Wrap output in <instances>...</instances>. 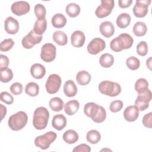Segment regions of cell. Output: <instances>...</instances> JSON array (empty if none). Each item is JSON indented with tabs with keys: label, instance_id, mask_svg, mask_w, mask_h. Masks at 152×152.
Segmentation results:
<instances>
[{
	"label": "cell",
	"instance_id": "24",
	"mask_svg": "<svg viewBox=\"0 0 152 152\" xmlns=\"http://www.w3.org/2000/svg\"><path fill=\"white\" fill-rule=\"evenodd\" d=\"M131 16L128 13H121L119 14L116 20L117 26L121 28H125L127 27L131 22Z\"/></svg>",
	"mask_w": 152,
	"mask_h": 152
},
{
	"label": "cell",
	"instance_id": "5",
	"mask_svg": "<svg viewBox=\"0 0 152 152\" xmlns=\"http://www.w3.org/2000/svg\"><path fill=\"white\" fill-rule=\"evenodd\" d=\"M98 88L102 94L110 97L117 96L121 92V86L118 83L107 80L100 83Z\"/></svg>",
	"mask_w": 152,
	"mask_h": 152
},
{
	"label": "cell",
	"instance_id": "26",
	"mask_svg": "<svg viewBox=\"0 0 152 152\" xmlns=\"http://www.w3.org/2000/svg\"><path fill=\"white\" fill-rule=\"evenodd\" d=\"M53 40L58 45L64 46L68 42V37L66 34L62 31L57 30L53 33Z\"/></svg>",
	"mask_w": 152,
	"mask_h": 152
},
{
	"label": "cell",
	"instance_id": "37",
	"mask_svg": "<svg viewBox=\"0 0 152 152\" xmlns=\"http://www.w3.org/2000/svg\"><path fill=\"white\" fill-rule=\"evenodd\" d=\"M126 64L131 70H137L140 66V61L135 56H130L126 59Z\"/></svg>",
	"mask_w": 152,
	"mask_h": 152
},
{
	"label": "cell",
	"instance_id": "28",
	"mask_svg": "<svg viewBox=\"0 0 152 152\" xmlns=\"http://www.w3.org/2000/svg\"><path fill=\"white\" fill-rule=\"evenodd\" d=\"M47 28V21L46 18L40 19L36 21L33 30L37 35H42Z\"/></svg>",
	"mask_w": 152,
	"mask_h": 152
},
{
	"label": "cell",
	"instance_id": "18",
	"mask_svg": "<svg viewBox=\"0 0 152 152\" xmlns=\"http://www.w3.org/2000/svg\"><path fill=\"white\" fill-rule=\"evenodd\" d=\"M99 30L100 33L103 36L107 38H109L114 34L115 27L112 22L105 21L100 24Z\"/></svg>",
	"mask_w": 152,
	"mask_h": 152
},
{
	"label": "cell",
	"instance_id": "8",
	"mask_svg": "<svg viewBox=\"0 0 152 152\" xmlns=\"http://www.w3.org/2000/svg\"><path fill=\"white\" fill-rule=\"evenodd\" d=\"M56 48L52 43L44 44L41 48L40 58L46 62H50L56 58Z\"/></svg>",
	"mask_w": 152,
	"mask_h": 152
},
{
	"label": "cell",
	"instance_id": "40",
	"mask_svg": "<svg viewBox=\"0 0 152 152\" xmlns=\"http://www.w3.org/2000/svg\"><path fill=\"white\" fill-rule=\"evenodd\" d=\"M137 53L141 56H145L148 53V45L146 42L141 41L137 45Z\"/></svg>",
	"mask_w": 152,
	"mask_h": 152
},
{
	"label": "cell",
	"instance_id": "33",
	"mask_svg": "<svg viewBox=\"0 0 152 152\" xmlns=\"http://www.w3.org/2000/svg\"><path fill=\"white\" fill-rule=\"evenodd\" d=\"M39 91V85L34 82H30L26 86L25 92L27 94L31 97H36Z\"/></svg>",
	"mask_w": 152,
	"mask_h": 152
},
{
	"label": "cell",
	"instance_id": "29",
	"mask_svg": "<svg viewBox=\"0 0 152 152\" xmlns=\"http://www.w3.org/2000/svg\"><path fill=\"white\" fill-rule=\"evenodd\" d=\"M147 31V27L145 24L142 21L135 23L132 28L133 33L138 37L144 36Z\"/></svg>",
	"mask_w": 152,
	"mask_h": 152
},
{
	"label": "cell",
	"instance_id": "39",
	"mask_svg": "<svg viewBox=\"0 0 152 152\" xmlns=\"http://www.w3.org/2000/svg\"><path fill=\"white\" fill-rule=\"evenodd\" d=\"M14 45V42L12 39H5L1 43L0 50L2 52H7L10 50Z\"/></svg>",
	"mask_w": 152,
	"mask_h": 152
},
{
	"label": "cell",
	"instance_id": "30",
	"mask_svg": "<svg viewBox=\"0 0 152 152\" xmlns=\"http://www.w3.org/2000/svg\"><path fill=\"white\" fill-rule=\"evenodd\" d=\"M99 63L103 68H109L114 63V57L112 55L108 53L102 54L100 57Z\"/></svg>",
	"mask_w": 152,
	"mask_h": 152
},
{
	"label": "cell",
	"instance_id": "20",
	"mask_svg": "<svg viewBox=\"0 0 152 152\" xmlns=\"http://www.w3.org/2000/svg\"><path fill=\"white\" fill-rule=\"evenodd\" d=\"M52 126L56 130L61 131L66 125V119L62 114L55 115L52 121Z\"/></svg>",
	"mask_w": 152,
	"mask_h": 152
},
{
	"label": "cell",
	"instance_id": "46",
	"mask_svg": "<svg viewBox=\"0 0 152 152\" xmlns=\"http://www.w3.org/2000/svg\"><path fill=\"white\" fill-rule=\"evenodd\" d=\"M90 151L91 148L90 146L86 144H81L75 147L72 150L73 152H89Z\"/></svg>",
	"mask_w": 152,
	"mask_h": 152
},
{
	"label": "cell",
	"instance_id": "10",
	"mask_svg": "<svg viewBox=\"0 0 152 152\" xmlns=\"http://www.w3.org/2000/svg\"><path fill=\"white\" fill-rule=\"evenodd\" d=\"M151 91L148 88L145 91L138 94L135 101V106L140 111L145 110L148 107L149 102L151 100Z\"/></svg>",
	"mask_w": 152,
	"mask_h": 152
},
{
	"label": "cell",
	"instance_id": "13",
	"mask_svg": "<svg viewBox=\"0 0 152 152\" xmlns=\"http://www.w3.org/2000/svg\"><path fill=\"white\" fill-rule=\"evenodd\" d=\"M106 47V43L101 38L96 37L92 39L87 45V49L89 53L91 55H97L103 50Z\"/></svg>",
	"mask_w": 152,
	"mask_h": 152
},
{
	"label": "cell",
	"instance_id": "48",
	"mask_svg": "<svg viewBox=\"0 0 152 152\" xmlns=\"http://www.w3.org/2000/svg\"><path fill=\"white\" fill-rule=\"evenodd\" d=\"M0 107H1V121H2L4 118L5 116L7 113V108L5 106H4L2 104H0Z\"/></svg>",
	"mask_w": 152,
	"mask_h": 152
},
{
	"label": "cell",
	"instance_id": "35",
	"mask_svg": "<svg viewBox=\"0 0 152 152\" xmlns=\"http://www.w3.org/2000/svg\"><path fill=\"white\" fill-rule=\"evenodd\" d=\"M86 139L88 142L91 144H97L101 139V135L100 132L95 129H91L89 131L86 135Z\"/></svg>",
	"mask_w": 152,
	"mask_h": 152
},
{
	"label": "cell",
	"instance_id": "32",
	"mask_svg": "<svg viewBox=\"0 0 152 152\" xmlns=\"http://www.w3.org/2000/svg\"><path fill=\"white\" fill-rule=\"evenodd\" d=\"M65 12L69 17L74 18L78 16L80 14V7L75 3H69L66 7Z\"/></svg>",
	"mask_w": 152,
	"mask_h": 152
},
{
	"label": "cell",
	"instance_id": "47",
	"mask_svg": "<svg viewBox=\"0 0 152 152\" xmlns=\"http://www.w3.org/2000/svg\"><path fill=\"white\" fill-rule=\"evenodd\" d=\"M132 2V0H119L118 1V4L119 7H121V8H126L129 7Z\"/></svg>",
	"mask_w": 152,
	"mask_h": 152
},
{
	"label": "cell",
	"instance_id": "19",
	"mask_svg": "<svg viewBox=\"0 0 152 152\" xmlns=\"http://www.w3.org/2000/svg\"><path fill=\"white\" fill-rule=\"evenodd\" d=\"M30 72L33 77L36 79L42 78L46 74L45 67L39 63L34 64L30 68Z\"/></svg>",
	"mask_w": 152,
	"mask_h": 152
},
{
	"label": "cell",
	"instance_id": "41",
	"mask_svg": "<svg viewBox=\"0 0 152 152\" xmlns=\"http://www.w3.org/2000/svg\"><path fill=\"white\" fill-rule=\"evenodd\" d=\"M123 102L120 100H116L112 101L109 106V109L112 112L116 113L120 111L123 107Z\"/></svg>",
	"mask_w": 152,
	"mask_h": 152
},
{
	"label": "cell",
	"instance_id": "4",
	"mask_svg": "<svg viewBox=\"0 0 152 152\" xmlns=\"http://www.w3.org/2000/svg\"><path fill=\"white\" fill-rule=\"evenodd\" d=\"M27 120L28 116L26 113L24 111H19L9 118L8 124L12 130L19 131L26 125Z\"/></svg>",
	"mask_w": 152,
	"mask_h": 152
},
{
	"label": "cell",
	"instance_id": "27",
	"mask_svg": "<svg viewBox=\"0 0 152 152\" xmlns=\"http://www.w3.org/2000/svg\"><path fill=\"white\" fill-rule=\"evenodd\" d=\"M91 75L86 71H79L76 75V80L81 86H86L91 81Z\"/></svg>",
	"mask_w": 152,
	"mask_h": 152
},
{
	"label": "cell",
	"instance_id": "42",
	"mask_svg": "<svg viewBox=\"0 0 152 152\" xmlns=\"http://www.w3.org/2000/svg\"><path fill=\"white\" fill-rule=\"evenodd\" d=\"M1 100L7 104H11L14 102V98L7 91H2L0 94Z\"/></svg>",
	"mask_w": 152,
	"mask_h": 152
},
{
	"label": "cell",
	"instance_id": "23",
	"mask_svg": "<svg viewBox=\"0 0 152 152\" xmlns=\"http://www.w3.org/2000/svg\"><path fill=\"white\" fill-rule=\"evenodd\" d=\"M62 138L66 143L68 144H72L78 141L79 137L75 131L73 129H69L64 133Z\"/></svg>",
	"mask_w": 152,
	"mask_h": 152
},
{
	"label": "cell",
	"instance_id": "21",
	"mask_svg": "<svg viewBox=\"0 0 152 152\" xmlns=\"http://www.w3.org/2000/svg\"><path fill=\"white\" fill-rule=\"evenodd\" d=\"M64 92L65 94L68 97H71L75 96L77 93V87L75 83L71 80H67L64 84Z\"/></svg>",
	"mask_w": 152,
	"mask_h": 152
},
{
	"label": "cell",
	"instance_id": "12",
	"mask_svg": "<svg viewBox=\"0 0 152 152\" xmlns=\"http://www.w3.org/2000/svg\"><path fill=\"white\" fill-rule=\"evenodd\" d=\"M151 0H136L132 12L136 17H144L148 13V7Z\"/></svg>",
	"mask_w": 152,
	"mask_h": 152
},
{
	"label": "cell",
	"instance_id": "45",
	"mask_svg": "<svg viewBox=\"0 0 152 152\" xmlns=\"http://www.w3.org/2000/svg\"><path fill=\"white\" fill-rule=\"evenodd\" d=\"M9 65V59L5 55L1 54L0 55V71L3 70L8 68Z\"/></svg>",
	"mask_w": 152,
	"mask_h": 152
},
{
	"label": "cell",
	"instance_id": "2",
	"mask_svg": "<svg viewBox=\"0 0 152 152\" xmlns=\"http://www.w3.org/2000/svg\"><path fill=\"white\" fill-rule=\"evenodd\" d=\"M133 43L134 40L132 36L128 33H124L111 40L110 48L113 51L119 52L124 49H129Z\"/></svg>",
	"mask_w": 152,
	"mask_h": 152
},
{
	"label": "cell",
	"instance_id": "36",
	"mask_svg": "<svg viewBox=\"0 0 152 152\" xmlns=\"http://www.w3.org/2000/svg\"><path fill=\"white\" fill-rule=\"evenodd\" d=\"M13 78V72L10 68H5L0 71V80L2 83H8Z\"/></svg>",
	"mask_w": 152,
	"mask_h": 152
},
{
	"label": "cell",
	"instance_id": "6",
	"mask_svg": "<svg viewBox=\"0 0 152 152\" xmlns=\"http://www.w3.org/2000/svg\"><path fill=\"white\" fill-rule=\"evenodd\" d=\"M56 137L57 135L55 132L49 131L43 135L37 136L34 140V144L42 150H46L49 147Z\"/></svg>",
	"mask_w": 152,
	"mask_h": 152
},
{
	"label": "cell",
	"instance_id": "1",
	"mask_svg": "<svg viewBox=\"0 0 152 152\" xmlns=\"http://www.w3.org/2000/svg\"><path fill=\"white\" fill-rule=\"evenodd\" d=\"M84 113L96 123L103 122L106 118L104 108L93 102H88L84 105Z\"/></svg>",
	"mask_w": 152,
	"mask_h": 152
},
{
	"label": "cell",
	"instance_id": "16",
	"mask_svg": "<svg viewBox=\"0 0 152 152\" xmlns=\"http://www.w3.org/2000/svg\"><path fill=\"white\" fill-rule=\"evenodd\" d=\"M85 35L84 33L81 30L74 31L71 36V43L74 47H82L85 43Z\"/></svg>",
	"mask_w": 152,
	"mask_h": 152
},
{
	"label": "cell",
	"instance_id": "49",
	"mask_svg": "<svg viewBox=\"0 0 152 152\" xmlns=\"http://www.w3.org/2000/svg\"><path fill=\"white\" fill-rule=\"evenodd\" d=\"M146 65L149 68V69H151V57H150L148 59H147Z\"/></svg>",
	"mask_w": 152,
	"mask_h": 152
},
{
	"label": "cell",
	"instance_id": "9",
	"mask_svg": "<svg viewBox=\"0 0 152 152\" xmlns=\"http://www.w3.org/2000/svg\"><path fill=\"white\" fill-rule=\"evenodd\" d=\"M115 2L113 0H102L101 4L97 7L95 11L96 15L100 18L108 16L114 7Z\"/></svg>",
	"mask_w": 152,
	"mask_h": 152
},
{
	"label": "cell",
	"instance_id": "38",
	"mask_svg": "<svg viewBox=\"0 0 152 152\" xmlns=\"http://www.w3.org/2000/svg\"><path fill=\"white\" fill-rule=\"evenodd\" d=\"M34 12L37 20L45 18L46 11L43 5L41 4H36L34 8Z\"/></svg>",
	"mask_w": 152,
	"mask_h": 152
},
{
	"label": "cell",
	"instance_id": "7",
	"mask_svg": "<svg viewBox=\"0 0 152 152\" xmlns=\"http://www.w3.org/2000/svg\"><path fill=\"white\" fill-rule=\"evenodd\" d=\"M61 78L56 74H50L46 81L45 87L48 93L53 94L57 93L61 86Z\"/></svg>",
	"mask_w": 152,
	"mask_h": 152
},
{
	"label": "cell",
	"instance_id": "11",
	"mask_svg": "<svg viewBox=\"0 0 152 152\" xmlns=\"http://www.w3.org/2000/svg\"><path fill=\"white\" fill-rule=\"evenodd\" d=\"M42 40V35H37L32 30L26 36H25L21 40L22 46L25 49H31L34 45L39 44Z\"/></svg>",
	"mask_w": 152,
	"mask_h": 152
},
{
	"label": "cell",
	"instance_id": "31",
	"mask_svg": "<svg viewBox=\"0 0 152 152\" xmlns=\"http://www.w3.org/2000/svg\"><path fill=\"white\" fill-rule=\"evenodd\" d=\"M50 108L54 112H60L64 107V103L63 100L58 97L52 98L49 102Z\"/></svg>",
	"mask_w": 152,
	"mask_h": 152
},
{
	"label": "cell",
	"instance_id": "34",
	"mask_svg": "<svg viewBox=\"0 0 152 152\" xmlns=\"http://www.w3.org/2000/svg\"><path fill=\"white\" fill-rule=\"evenodd\" d=\"M148 87V82L143 78H140L137 80L135 83V90L138 93H142L145 91Z\"/></svg>",
	"mask_w": 152,
	"mask_h": 152
},
{
	"label": "cell",
	"instance_id": "15",
	"mask_svg": "<svg viewBox=\"0 0 152 152\" xmlns=\"http://www.w3.org/2000/svg\"><path fill=\"white\" fill-rule=\"evenodd\" d=\"M19 23L12 17H8L4 22V28L5 31L10 34H15L19 30Z\"/></svg>",
	"mask_w": 152,
	"mask_h": 152
},
{
	"label": "cell",
	"instance_id": "22",
	"mask_svg": "<svg viewBox=\"0 0 152 152\" xmlns=\"http://www.w3.org/2000/svg\"><path fill=\"white\" fill-rule=\"evenodd\" d=\"M79 107V102L76 100H72L64 105V111L68 115H73L78 110Z\"/></svg>",
	"mask_w": 152,
	"mask_h": 152
},
{
	"label": "cell",
	"instance_id": "17",
	"mask_svg": "<svg viewBox=\"0 0 152 152\" xmlns=\"http://www.w3.org/2000/svg\"><path fill=\"white\" fill-rule=\"evenodd\" d=\"M139 116V110L135 106H129L124 111V117L128 122H134Z\"/></svg>",
	"mask_w": 152,
	"mask_h": 152
},
{
	"label": "cell",
	"instance_id": "43",
	"mask_svg": "<svg viewBox=\"0 0 152 152\" xmlns=\"http://www.w3.org/2000/svg\"><path fill=\"white\" fill-rule=\"evenodd\" d=\"M23 86L21 83L18 82H15L12 84L10 87V91L12 94L14 95H19L21 94L23 91Z\"/></svg>",
	"mask_w": 152,
	"mask_h": 152
},
{
	"label": "cell",
	"instance_id": "3",
	"mask_svg": "<svg viewBox=\"0 0 152 152\" xmlns=\"http://www.w3.org/2000/svg\"><path fill=\"white\" fill-rule=\"evenodd\" d=\"M49 112L48 110L43 106L36 108L33 113V125L38 130L45 129L48 123Z\"/></svg>",
	"mask_w": 152,
	"mask_h": 152
},
{
	"label": "cell",
	"instance_id": "25",
	"mask_svg": "<svg viewBox=\"0 0 152 152\" xmlns=\"http://www.w3.org/2000/svg\"><path fill=\"white\" fill-rule=\"evenodd\" d=\"M66 17L61 13L55 14L51 19L52 26L57 28L64 27L66 25Z\"/></svg>",
	"mask_w": 152,
	"mask_h": 152
},
{
	"label": "cell",
	"instance_id": "44",
	"mask_svg": "<svg viewBox=\"0 0 152 152\" xmlns=\"http://www.w3.org/2000/svg\"><path fill=\"white\" fill-rule=\"evenodd\" d=\"M143 125L148 128H151L152 126V112L145 114L142 120Z\"/></svg>",
	"mask_w": 152,
	"mask_h": 152
},
{
	"label": "cell",
	"instance_id": "14",
	"mask_svg": "<svg viewBox=\"0 0 152 152\" xmlns=\"http://www.w3.org/2000/svg\"><path fill=\"white\" fill-rule=\"evenodd\" d=\"M30 9V6L28 2L23 1H16L14 2L11 7L12 12L18 16H21L28 13Z\"/></svg>",
	"mask_w": 152,
	"mask_h": 152
}]
</instances>
